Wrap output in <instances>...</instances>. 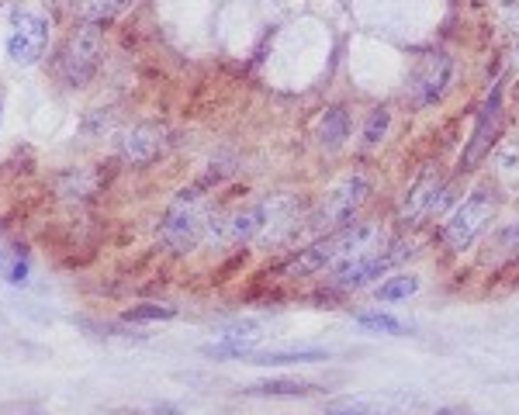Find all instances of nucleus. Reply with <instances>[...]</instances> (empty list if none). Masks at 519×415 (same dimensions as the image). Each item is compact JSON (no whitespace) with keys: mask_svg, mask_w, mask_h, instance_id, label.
<instances>
[{"mask_svg":"<svg viewBox=\"0 0 519 415\" xmlns=\"http://www.w3.org/2000/svg\"><path fill=\"white\" fill-rule=\"evenodd\" d=\"M381 246H385V229L378 222L343 225V229L329 232L326 239L308 246L288 267V274L305 277V274H319V270H346L353 263L367 260V256L381 253Z\"/></svg>","mask_w":519,"mask_h":415,"instance_id":"nucleus-1","label":"nucleus"},{"mask_svg":"<svg viewBox=\"0 0 519 415\" xmlns=\"http://www.w3.org/2000/svg\"><path fill=\"white\" fill-rule=\"evenodd\" d=\"M156 236H160V243L167 246L170 253H191V249L208 236V208H205L201 187L180 191L177 198H173L167 215L160 218Z\"/></svg>","mask_w":519,"mask_h":415,"instance_id":"nucleus-2","label":"nucleus"},{"mask_svg":"<svg viewBox=\"0 0 519 415\" xmlns=\"http://www.w3.org/2000/svg\"><path fill=\"white\" fill-rule=\"evenodd\" d=\"M101 52H104V32L101 25H84L70 35V42L59 52V77H63L66 87H84V83L94 80L97 66H101Z\"/></svg>","mask_w":519,"mask_h":415,"instance_id":"nucleus-3","label":"nucleus"},{"mask_svg":"<svg viewBox=\"0 0 519 415\" xmlns=\"http://www.w3.org/2000/svg\"><path fill=\"white\" fill-rule=\"evenodd\" d=\"M492 215H495V191L478 187V191L471 194L468 201H461L454 215H450L447 229H443L447 246L457 249V253H464V249H468L481 236V232H485V225L492 222Z\"/></svg>","mask_w":519,"mask_h":415,"instance_id":"nucleus-4","label":"nucleus"},{"mask_svg":"<svg viewBox=\"0 0 519 415\" xmlns=\"http://www.w3.org/2000/svg\"><path fill=\"white\" fill-rule=\"evenodd\" d=\"M367 191H371V187H367V177H360V173L343 177L340 184L322 198L312 225L319 232H336V229H343V225H350V218L357 215L360 205L367 201Z\"/></svg>","mask_w":519,"mask_h":415,"instance_id":"nucleus-5","label":"nucleus"},{"mask_svg":"<svg viewBox=\"0 0 519 415\" xmlns=\"http://www.w3.org/2000/svg\"><path fill=\"white\" fill-rule=\"evenodd\" d=\"M454 83V56L450 52H426L409 80V94L416 108H433L447 97Z\"/></svg>","mask_w":519,"mask_h":415,"instance_id":"nucleus-6","label":"nucleus"},{"mask_svg":"<svg viewBox=\"0 0 519 415\" xmlns=\"http://www.w3.org/2000/svg\"><path fill=\"white\" fill-rule=\"evenodd\" d=\"M49 45V18L35 11H18L11 18V35H7V59L14 66H35L45 56Z\"/></svg>","mask_w":519,"mask_h":415,"instance_id":"nucleus-7","label":"nucleus"},{"mask_svg":"<svg viewBox=\"0 0 519 415\" xmlns=\"http://www.w3.org/2000/svg\"><path fill=\"white\" fill-rule=\"evenodd\" d=\"M499 118H502V80H495L485 97V104H481V111H478L475 132H471L468 146H464V153H461V170H475V166L488 156L495 135H499Z\"/></svg>","mask_w":519,"mask_h":415,"instance_id":"nucleus-8","label":"nucleus"},{"mask_svg":"<svg viewBox=\"0 0 519 415\" xmlns=\"http://www.w3.org/2000/svg\"><path fill=\"white\" fill-rule=\"evenodd\" d=\"M409 253H412L409 246H391V249H381V253L367 256V260L353 263V267L336 270L333 284H336V288H340V291H364V288H371L374 281H381V277H388V270H391V267H398V263H402Z\"/></svg>","mask_w":519,"mask_h":415,"instance_id":"nucleus-9","label":"nucleus"},{"mask_svg":"<svg viewBox=\"0 0 519 415\" xmlns=\"http://www.w3.org/2000/svg\"><path fill=\"white\" fill-rule=\"evenodd\" d=\"M167 128L160 125H135L118 135V156L129 166H146L167 153Z\"/></svg>","mask_w":519,"mask_h":415,"instance_id":"nucleus-10","label":"nucleus"},{"mask_svg":"<svg viewBox=\"0 0 519 415\" xmlns=\"http://www.w3.org/2000/svg\"><path fill=\"white\" fill-rule=\"evenodd\" d=\"M436 194H440V184H436V173L426 170L423 177H419L416 184H412L409 191H405L402 205H398V215H402V222H419L423 215H430Z\"/></svg>","mask_w":519,"mask_h":415,"instance_id":"nucleus-11","label":"nucleus"},{"mask_svg":"<svg viewBox=\"0 0 519 415\" xmlns=\"http://www.w3.org/2000/svg\"><path fill=\"white\" fill-rule=\"evenodd\" d=\"M346 139H350V111L336 104V108H329L326 115H322V122H319V142L326 149H340Z\"/></svg>","mask_w":519,"mask_h":415,"instance_id":"nucleus-12","label":"nucleus"},{"mask_svg":"<svg viewBox=\"0 0 519 415\" xmlns=\"http://www.w3.org/2000/svg\"><path fill=\"white\" fill-rule=\"evenodd\" d=\"M329 360V350L308 346V350H274V353H253V364L263 367H281V364H319Z\"/></svg>","mask_w":519,"mask_h":415,"instance_id":"nucleus-13","label":"nucleus"},{"mask_svg":"<svg viewBox=\"0 0 519 415\" xmlns=\"http://www.w3.org/2000/svg\"><path fill=\"white\" fill-rule=\"evenodd\" d=\"M246 391H250V395H263V398H305L315 391V384H308V381H260Z\"/></svg>","mask_w":519,"mask_h":415,"instance_id":"nucleus-14","label":"nucleus"},{"mask_svg":"<svg viewBox=\"0 0 519 415\" xmlns=\"http://www.w3.org/2000/svg\"><path fill=\"white\" fill-rule=\"evenodd\" d=\"M125 7H132V0H84V4H80V21L104 25V21L118 18Z\"/></svg>","mask_w":519,"mask_h":415,"instance_id":"nucleus-15","label":"nucleus"},{"mask_svg":"<svg viewBox=\"0 0 519 415\" xmlns=\"http://www.w3.org/2000/svg\"><path fill=\"white\" fill-rule=\"evenodd\" d=\"M416 291H419V277L416 274H395L378 288V298L381 301H402V298H412Z\"/></svg>","mask_w":519,"mask_h":415,"instance_id":"nucleus-16","label":"nucleus"},{"mask_svg":"<svg viewBox=\"0 0 519 415\" xmlns=\"http://www.w3.org/2000/svg\"><path fill=\"white\" fill-rule=\"evenodd\" d=\"M357 322L371 332H385V336H409V326L395 315H385V312H364L357 315Z\"/></svg>","mask_w":519,"mask_h":415,"instance_id":"nucleus-17","label":"nucleus"},{"mask_svg":"<svg viewBox=\"0 0 519 415\" xmlns=\"http://www.w3.org/2000/svg\"><path fill=\"white\" fill-rule=\"evenodd\" d=\"M177 315L173 305H156V301H146V305H132L125 312V322H167Z\"/></svg>","mask_w":519,"mask_h":415,"instance_id":"nucleus-18","label":"nucleus"},{"mask_svg":"<svg viewBox=\"0 0 519 415\" xmlns=\"http://www.w3.org/2000/svg\"><path fill=\"white\" fill-rule=\"evenodd\" d=\"M388 122H391L388 108H374L371 115H367V122H364V146H367V149H371V146H378V142L385 139Z\"/></svg>","mask_w":519,"mask_h":415,"instance_id":"nucleus-19","label":"nucleus"},{"mask_svg":"<svg viewBox=\"0 0 519 415\" xmlns=\"http://www.w3.org/2000/svg\"><path fill=\"white\" fill-rule=\"evenodd\" d=\"M506 246H509V249H519V222L509 225V229H506Z\"/></svg>","mask_w":519,"mask_h":415,"instance_id":"nucleus-20","label":"nucleus"},{"mask_svg":"<svg viewBox=\"0 0 519 415\" xmlns=\"http://www.w3.org/2000/svg\"><path fill=\"white\" fill-rule=\"evenodd\" d=\"M436 415H475V412H464V409H440Z\"/></svg>","mask_w":519,"mask_h":415,"instance_id":"nucleus-21","label":"nucleus"},{"mask_svg":"<svg viewBox=\"0 0 519 415\" xmlns=\"http://www.w3.org/2000/svg\"><path fill=\"white\" fill-rule=\"evenodd\" d=\"M0 118H4V111H0Z\"/></svg>","mask_w":519,"mask_h":415,"instance_id":"nucleus-22","label":"nucleus"},{"mask_svg":"<svg viewBox=\"0 0 519 415\" xmlns=\"http://www.w3.org/2000/svg\"><path fill=\"white\" fill-rule=\"evenodd\" d=\"M516 52H519V45H516Z\"/></svg>","mask_w":519,"mask_h":415,"instance_id":"nucleus-23","label":"nucleus"},{"mask_svg":"<svg viewBox=\"0 0 519 415\" xmlns=\"http://www.w3.org/2000/svg\"><path fill=\"white\" fill-rule=\"evenodd\" d=\"M32 415H39V412H32Z\"/></svg>","mask_w":519,"mask_h":415,"instance_id":"nucleus-24","label":"nucleus"}]
</instances>
